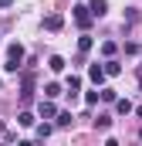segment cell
<instances>
[{"label": "cell", "instance_id": "1", "mask_svg": "<svg viewBox=\"0 0 142 146\" xmlns=\"http://www.w3.org/2000/svg\"><path fill=\"white\" fill-rule=\"evenodd\" d=\"M20 61H24V44H7V61H3V72L7 75H14V72H20Z\"/></svg>", "mask_w": 142, "mask_h": 146}, {"label": "cell", "instance_id": "2", "mask_svg": "<svg viewBox=\"0 0 142 146\" xmlns=\"http://www.w3.org/2000/svg\"><path fill=\"white\" fill-rule=\"evenodd\" d=\"M95 21H98V17L91 14V7H88V3H78V7H74V24H78L81 31H88Z\"/></svg>", "mask_w": 142, "mask_h": 146}, {"label": "cell", "instance_id": "3", "mask_svg": "<svg viewBox=\"0 0 142 146\" xmlns=\"http://www.w3.org/2000/svg\"><path fill=\"white\" fill-rule=\"evenodd\" d=\"M37 112H41V119H54V115H58V106H54V102L44 95V99L37 102Z\"/></svg>", "mask_w": 142, "mask_h": 146}, {"label": "cell", "instance_id": "4", "mask_svg": "<svg viewBox=\"0 0 142 146\" xmlns=\"http://www.w3.org/2000/svg\"><path fill=\"white\" fill-rule=\"evenodd\" d=\"M88 78H91L95 85H105V78H108V72H105V61H102V65L95 61V65L88 68Z\"/></svg>", "mask_w": 142, "mask_h": 146}, {"label": "cell", "instance_id": "5", "mask_svg": "<svg viewBox=\"0 0 142 146\" xmlns=\"http://www.w3.org/2000/svg\"><path fill=\"white\" fill-rule=\"evenodd\" d=\"M61 27H64V17H61V14H47V17H44V31H51V34H58Z\"/></svg>", "mask_w": 142, "mask_h": 146}, {"label": "cell", "instance_id": "6", "mask_svg": "<svg viewBox=\"0 0 142 146\" xmlns=\"http://www.w3.org/2000/svg\"><path fill=\"white\" fill-rule=\"evenodd\" d=\"M95 48V37L88 34V31H81V37H78V54H88Z\"/></svg>", "mask_w": 142, "mask_h": 146}, {"label": "cell", "instance_id": "7", "mask_svg": "<svg viewBox=\"0 0 142 146\" xmlns=\"http://www.w3.org/2000/svg\"><path fill=\"white\" fill-rule=\"evenodd\" d=\"M115 112H118V115H132V112H135V106H132L129 99H115Z\"/></svg>", "mask_w": 142, "mask_h": 146}, {"label": "cell", "instance_id": "8", "mask_svg": "<svg viewBox=\"0 0 142 146\" xmlns=\"http://www.w3.org/2000/svg\"><path fill=\"white\" fill-rule=\"evenodd\" d=\"M47 68H51L54 75H61L64 72V58H61V54H51V58H47Z\"/></svg>", "mask_w": 142, "mask_h": 146}, {"label": "cell", "instance_id": "9", "mask_svg": "<svg viewBox=\"0 0 142 146\" xmlns=\"http://www.w3.org/2000/svg\"><path fill=\"white\" fill-rule=\"evenodd\" d=\"M88 7H91V14H95V17H105V14H108V0H91Z\"/></svg>", "mask_w": 142, "mask_h": 146}, {"label": "cell", "instance_id": "10", "mask_svg": "<svg viewBox=\"0 0 142 146\" xmlns=\"http://www.w3.org/2000/svg\"><path fill=\"white\" fill-rule=\"evenodd\" d=\"M78 92H81V78H78V75H71V78H68V95H71V102L78 99Z\"/></svg>", "mask_w": 142, "mask_h": 146}, {"label": "cell", "instance_id": "11", "mask_svg": "<svg viewBox=\"0 0 142 146\" xmlns=\"http://www.w3.org/2000/svg\"><path fill=\"white\" fill-rule=\"evenodd\" d=\"M51 133H54V122H41V126L34 129V136H37V139H47Z\"/></svg>", "mask_w": 142, "mask_h": 146}, {"label": "cell", "instance_id": "12", "mask_svg": "<svg viewBox=\"0 0 142 146\" xmlns=\"http://www.w3.org/2000/svg\"><path fill=\"white\" fill-rule=\"evenodd\" d=\"M71 122H74L71 112H58V115H54V126H58V129H64V126H71Z\"/></svg>", "mask_w": 142, "mask_h": 146}, {"label": "cell", "instance_id": "13", "mask_svg": "<svg viewBox=\"0 0 142 146\" xmlns=\"http://www.w3.org/2000/svg\"><path fill=\"white\" fill-rule=\"evenodd\" d=\"M105 72H108V78H115V75H122V65L115 58H105Z\"/></svg>", "mask_w": 142, "mask_h": 146}, {"label": "cell", "instance_id": "14", "mask_svg": "<svg viewBox=\"0 0 142 146\" xmlns=\"http://www.w3.org/2000/svg\"><path fill=\"white\" fill-rule=\"evenodd\" d=\"M44 95H47V99H58V95H61V85H58V82H47V85H44Z\"/></svg>", "mask_w": 142, "mask_h": 146}, {"label": "cell", "instance_id": "15", "mask_svg": "<svg viewBox=\"0 0 142 146\" xmlns=\"http://www.w3.org/2000/svg\"><path fill=\"white\" fill-rule=\"evenodd\" d=\"M17 126H24V129H31V126H34V115H31V112L24 109L20 115H17Z\"/></svg>", "mask_w": 142, "mask_h": 146}, {"label": "cell", "instance_id": "16", "mask_svg": "<svg viewBox=\"0 0 142 146\" xmlns=\"http://www.w3.org/2000/svg\"><path fill=\"white\" fill-rule=\"evenodd\" d=\"M108 126H112V115H108V112H102V115L95 119V129H102V133H105Z\"/></svg>", "mask_w": 142, "mask_h": 146}, {"label": "cell", "instance_id": "17", "mask_svg": "<svg viewBox=\"0 0 142 146\" xmlns=\"http://www.w3.org/2000/svg\"><path fill=\"white\" fill-rule=\"evenodd\" d=\"M115 51H118L115 41H105V44H102V54H105V58H115Z\"/></svg>", "mask_w": 142, "mask_h": 146}, {"label": "cell", "instance_id": "18", "mask_svg": "<svg viewBox=\"0 0 142 146\" xmlns=\"http://www.w3.org/2000/svg\"><path fill=\"white\" fill-rule=\"evenodd\" d=\"M135 21H139V10H135V7H129V10H125V27H132Z\"/></svg>", "mask_w": 142, "mask_h": 146}, {"label": "cell", "instance_id": "19", "mask_svg": "<svg viewBox=\"0 0 142 146\" xmlns=\"http://www.w3.org/2000/svg\"><path fill=\"white\" fill-rule=\"evenodd\" d=\"M98 99H102V92H85V106H88V109L98 106Z\"/></svg>", "mask_w": 142, "mask_h": 146}, {"label": "cell", "instance_id": "20", "mask_svg": "<svg viewBox=\"0 0 142 146\" xmlns=\"http://www.w3.org/2000/svg\"><path fill=\"white\" fill-rule=\"evenodd\" d=\"M118 95H115V88H102V102H115Z\"/></svg>", "mask_w": 142, "mask_h": 146}, {"label": "cell", "instance_id": "21", "mask_svg": "<svg viewBox=\"0 0 142 146\" xmlns=\"http://www.w3.org/2000/svg\"><path fill=\"white\" fill-rule=\"evenodd\" d=\"M0 7H14V0H0Z\"/></svg>", "mask_w": 142, "mask_h": 146}, {"label": "cell", "instance_id": "22", "mask_svg": "<svg viewBox=\"0 0 142 146\" xmlns=\"http://www.w3.org/2000/svg\"><path fill=\"white\" fill-rule=\"evenodd\" d=\"M135 115H139V119H142V106H139V109H135Z\"/></svg>", "mask_w": 142, "mask_h": 146}, {"label": "cell", "instance_id": "23", "mask_svg": "<svg viewBox=\"0 0 142 146\" xmlns=\"http://www.w3.org/2000/svg\"><path fill=\"white\" fill-rule=\"evenodd\" d=\"M139 139H142V129H139Z\"/></svg>", "mask_w": 142, "mask_h": 146}]
</instances>
